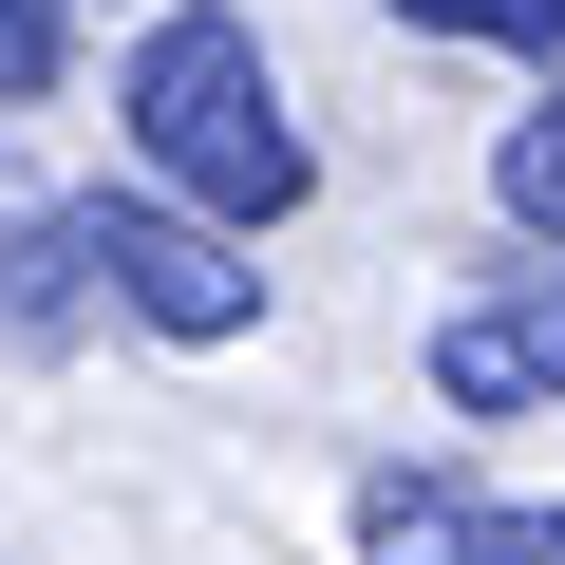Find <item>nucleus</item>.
I'll return each mask as SVG.
<instances>
[{
  "mask_svg": "<svg viewBox=\"0 0 565 565\" xmlns=\"http://www.w3.org/2000/svg\"><path fill=\"white\" fill-rule=\"evenodd\" d=\"M114 302H95V226L76 207H20L0 226V359H57V340H95Z\"/></svg>",
  "mask_w": 565,
  "mask_h": 565,
  "instance_id": "5",
  "label": "nucleus"
},
{
  "mask_svg": "<svg viewBox=\"0 0 565 565\" xmlns=\"http://www.w3.org/2000/svg\"><path fill=\"white\" fill-rule=\"evenodd\" d=\"M20 207H39V189H20V132H0V226H20Z\"/></svg>",
  "mask_w": 565,
  "mask_h": 565,
  "instance_id": "9",
  "label": "nucleus"
},
{
  "mask_svg": "<svg viewBox=\"0 0 565 565\" xmlns=\"http://www.w3.org/2000/svg\"><path fill=\"white\" fill-rule=\"evenodd\" d=\"M359 565H565V509H509L471 471H377L359 490Z\"/></svg>",
  "mask_w": 565,
  "mask_h": 565,
  "instance_id": "4",
  "label": "nucleus"
},
{
  "mask_svg": "<svg viewBox=\"0 0 565 565\" xmlns=\"http://www.w3.org/2000/svg\"><path fill=\"white\" fill-rule=\"evenodd\" d=\"M490 207H509L527 245H565V95H546V114H509V151H490Z\"/></svg>",
  "mask_w": 565,
  "mask_h": 565,
  "instance_id": "6",
  "label": "nucleus"
},
{
  "mask_svg": "<svg viewBox=\"0 0 565 565\" xmlns=\"http://www.w3.org/2000/svg\"><path fill=\"white\" fill-rule=\"evenodd\" d=\"M76 76V0H0V95H57Z\"/></svg>",
  "mask_w": 565,
  "mask_h": 565,
  "instance_id": "8",
  "label": "nucleus"
},
{
  "mask_svg": "<svg viewBox=\"0 0 565 565\" xmlns=\"http://www.w3.org/2000/svg\"><path fill=\"white\" fill-rule=\"evenodd\" d=\"M434 396L452 415H546L565 396V264H509L490 302L434 321Z\"/></svg>",
  "mask_w": 565,
  "mask_h": 565,
  "instance_id": "3",
  "label": "nucleus"
},
{
  "mask_svg": "<svg viewBox=\"0 0 565 565\" xmlns=\"http://www.w3.org/2000/svg\"><path fill=\"white\" fill-rule=\"evenodd\" d=\"M415 39H490V57H565V0H396Z\"/></svg>",
  "mask_w": 565,
  "mask_h": 565,
  "instance_id": "7",
  "label": "nucleus"
},
{
  "mask_svg": "<svg viewBox=\"0 0 565 565\" xmlns=\"http://www.w3.org/2000/svg\"><path fill=\"white\" fill-rule=\"evenodd\" d=\"M114 114H132V170H151L189 226H226V245H264L282 207L321 189L302 114H282V76H264V39L226 20V0H189V20H151V39H132Z\"/></svg>",
  "mask_w": 565,
  "mask_h": 565,
  "instance_id": "1",
  "label": "nucleus"
},
{
  "mask_svg": "<svg viewBox=\"0 0 565 565\" xmlns=\"http://www.w3.org/2000/svg\"><path fill=\"white\" fill-rule=\"evenodd\" d=\"M76 226H95V302H114V321H151V340H189V359L264 321V264H245L226 226H189L170 189H95Z\"/></svg>",
  "mask_w": 565,
  "mask_h": 565,
  "instance_id": "2",
  "label": "nucleus"
}]
</instances>
